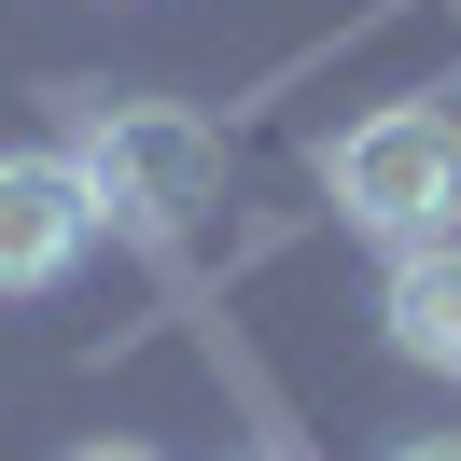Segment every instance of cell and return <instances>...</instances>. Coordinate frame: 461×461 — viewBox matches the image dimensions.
<instances>
[{
    "instance_id": "3957f363",
    "label": "cell",
    "mask_w": 461,
    "mask_h": 461,
    "mask_svg": "<svg viewBox=\"0 0 461 461\" xmlns=\"http://www.w3.org/2000/svg\"><path fill=\"white\" fill-rule=\"evenodd\" d=\"M85 252H98L85 154H0V294H57Z\"/></svg>"
},
{
    "instance_id": "7a4b0ae2",
    "label": "cell",
    "mask_w": 461,
    "mask_h": 461,
    "mask_svg": "<svg viewBox=\"0 0 461 461\" xmlns=\"http://www.w3.org/2000/svg\"><path fill=\"white\" fill-rule=\"evenodd\" d=\"M85 182H98V224L126 238H182L210 196H224V126L182 113V98H85Z\"/></svg>"
},
{
    "instance_id": "8992f818",
    "label": "cell",
    "mask_w": 461,
    "mask_h": 461,
    "mask_svg": "<svg viewBox=\"0 0 461 461\" xmlns=\"http://www.w3.org/2000/svg\"><path fill=\"white\" fill-rule=\"evenodd\" d=\"M70 461H154V447H70Z\"/></svg>"
},
{
    "instance_id": "5b68a950",
    "label": "cell",
    "mask_w": 461,
    "mask_h": 461,
    "mask_svg": "<svg viewBox=\"0 0 461 461\" xmlns=\"http://www.w3.org/2000/svg\"><path fill=\"white\" fill-rule=\"evenodd\" d=\"M392 461H461V433H405V447Z\"/></svg>"
},
{
    "instance_id": "277c9868",
    "label": "cell",
    "mask_w": 461,
    "mask_h": 461,
    "mask_svg": "<svg viewBox=\"0 0 461 461\" xmlns=\"http://www.w3.org/2000/svg\"><path fill=\"white\" fill-rule=\"evenodd\" d=\"M377 321H392L405 364L461 377V238H420V252H392V280H377Z\"/></svg>"
},
{
    "instance_id": "6da1fadb",
    "label": "cell",
    "mask_w": 461,
    "mask_h": 461,
    "mask_svg": "<svg viewBox=\"0 0 461 461\" xmlns=\"http://www.w3.org/2000/svg\"><path fill=\"white\" fill-rule=\"evenodd\" d=\"M321 182H336V224H364L377 252L461 238V113H433V98H377L364 126H336Z\"/></svg>"
}]
</instances>
